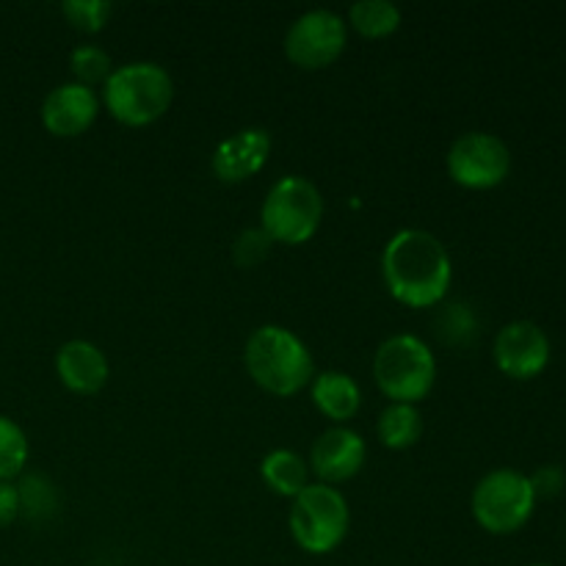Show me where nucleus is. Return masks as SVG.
I'll list each match as a JSON object with an SVG mask.
<instances>
[{
    "instance_id": "nucleus-18",
    "label": "nucleus",
    "mask_w": 566,
    "mask_h": 566,
    "mask_svg": "<svg viewBox=\"0 0 566 566\" xmlns=\"http://www.w3.org/2000/svg\"><path fill=\"white\" fill-rule=\"evenodd\" d=\"M346 25L365 39H385L401 28V9L390 0H357L348 9Z\"/></svg>"
},
{
    "instance_id": "nucleus-7",
    "label": "nucleus",
    "mask_w": 566,
    "mask_h": 566,
    "mask_svg": "<svg viewBox=\"0 0 566 566\" xmlns=\"http://www.w3.org/2000/svg\"><path fill=\"white\" fill-rule=\"evenodd\" d=\"M536 495L531 479L517 470H492L475 484L470 512L475 523L492 536L517 534L534 517Z\"/></svg>"
},
{
    "instance_id": "nucleus-14",
    "label": "nucleus",
    "mask_w": 566,
    "mask_h": 566,
    "mask_svg": "<svg viewBox=\"0 0 566 566\" xmlns=\"http://www.w3.org/2000/svg\"><path fill=\"white\" fill-rule=\"evenodd\" d=\"M55 374L66 390L94 396L108 385L111 365L103 348L88 340H70L55 352Z\"/></svg>"
},
{
    "instance_id": "nucleus-11",
    "label": "nucleus",
    "mask_w": 566,
    "mask_h": 566,
    "mask_svg": "<svg viewBox=\"0 0 566 566\" xmlns=\"http://www.w3.org/2000/svg\"><path fill=\"white\" fill-rule=\"evenodd\" d=\"M368 459V446L348 426H332L310 448V470L318 475V484H343L363 470Z\"/></svg>"
},
{
    "instance_id": "nucleus-1",
    "label": "nucleus",
    "mask_w": 566,
    "mask_h": 566,
    "mask_svg": "<svg viewBox=\"0 0 566 566\" xmlns=\"http://www.w3.org/2000/svg\"><path fill=\"white\" fill-rule=\"evenodd\" d=\"M381 276L398 304L429 310L451 291L453 263L440 238L409 227L387 241L381 252Z\"/></svg>"
},
{
    "instance_id": "nucleus-26",
    "label": "nucleus",
    "mask_w": 566,
    "mask_h": 566,
    "mask_svg": "<svg viewBox=\"0 0 566 566\" xmlns=\"http://www.w3.org/2000/svg\"><path fill=\"white\" fill-rule=\"evenodd\" d=\"M531 566H551V564H531Z\"/></svg>"
},
{
    "instance_id": "nucleus-20",
    "label": "nucleus",
    "mask_w": 566,
    "mask_h": 566,
    "mask_svg": "<svg viewBox=\"0 0 566 566\" xmlns=\"http://www.w3.org/2000/svg\"><path fill=\"white\" fill-rule=\"evenodd\" d=\"M70 70L75 75V83H83V86H105V81L114 72V61L97 44H81V48L72 50L70 55Z\"/></svg>"
},
{
    "instance_id": "nucleus-15",
    "label": "nucleus",
    "mask_w": 566,
    "mask_h": 566,
    "mask_svg": "<svg viewBox=\"0 0 566 566\" xmlns=\"http://www.w3.org/2000/svg\"><path fill=\"white\" fill-rule=\"evenodd\" d=\"M315 409L335 426L348 423L363 407V390L346 370H321L310 381Z\"/></svg>"
},
{
    "instance_id": "nucleus-24",
    "label": "nucleus",
    "mask_w": 566,
    "mask_h": 566,
    "mask_svg": "<svg viewBox=\"0 0 566 566\" xmlns=\"http://www.w3.org/2000/svg\"><path fill=\"white\" fill-rule=\"evenodd\" d=\"M528 479H531V486H534L536 501H539V497L558 495L564 486V473L558 468H542L539 473L528 475Z\"/></svg>"
},
{
    "instance_id": "nucleus-10",
    "label": "nucleus",
    "mask_w": 566,
    "mask_h": 566,
    "mask_svg": "<svg viewBox=\"0 0 566 566\" xmlns=\"http://www.w3.org/2000/svg\"><path fill=\"white\" fill-rule=\"evenodd\" d=\"M492 357L509 379H536L551 363V337L534 321H512L495 335Z\"/></svg>"
},
{
    "instance_id": "nucleus-21",
    "label": "nucleus",
    "mask_w": 566,
    "mask_h": 566,
    "mask_svg": "<svg viewBox=\"0 0 566 566\" xmlns=\"http://www.w3.org/2000/svg\"><path fill=\"white\" fill-rule=\"evenodd\" d=\"M17 490H20V514L28 517H50L59 506L55 486L44 475H25Z\"/></svg>"
},
{
    "instance_id": "nucleus-12",
    "label": "nucleus",
    "mask_w": 566,
    "mask_h": 566,
    "mask_svg": "<svg viewBox=\"0 0 566 566\" xmlns=\"http://www.w3.org/2000/svg\"><path fill=\"white\" fill-rule=\"evenodd\" d=\"M97 114V92L75 81L55 86L42 103V125L48 127V133L59 138L83 136L94 125Z\"/></svg>"
},
{
    "instance_id": "nucleus-4",
    "label": "nucleus",
    "mask_w": 566,
    "mask_h": 566,
    "mask_svg": "<svg viewBox=\"0 0 566 566\" xmlns=\"http://www.w3.org/2000/svg\"><path fill=\"white\" fill-rule=\"evenodd\" d=\"M376 387L390 403L418 407L437 385V357L429 343L418 335H392L374 354Z\"/></svg>"
},
{
    "instance_id": "nucleus-2",
    "label": "nucleus",
    "mask_w": 566,
    "mask_h": 566,
    "mask_svg": "<svg viewBox=\"0 0 566 566\" xmlns=\"http://www.w3.org/2000/svg\"><path fill=\"white\" fill-rule=\"evenodd\" d=\"M247 370L258 387L276 398L298 396L315 376L310 348L296 332L280 324H265L249 335L243 348Z\"/></svg>"
},
{
    "instance_id": "nucleus-3",
    "label": "nucleus",
    "mask_w": 566,
    "mask_h": 566,
    "mask_svg": "<svg viewBox=\"0 0 566 566\" xmlns=\"http://www.w3.org/2000/svg\"><path fill=\"white\" fill-rule=\"evenodd\" d=\"M175 99V81L155 61H130L114 66L103 86V99L111 116L127 127H147L158 122Z\"/></svg>"
},
{
    "instance_id": "nucleus-8",
    "label": "nucleus",
    "mask_w": 566,
    "mask_h": 566,
    "mask_svg": "<svg viewBox=\"0 0 566 566\" xmlns=\"http://www.w3.org/2000/svg\"><path fill=\"white\" fill-rule=\"evenodd\" d=\"M446 166L457 186L468 191H490L501 186L512 171V153L503 138L473 130L451 144Z\"/></svg>"
},
{
    "instance_id": "nucleus-19",
    "label": "nucleus",
    "mask_w": 566,
    "mask_h": 566,
    "mask_svg": "<svg viewBox=\"0 0 566 566\" xmlns=\"http://www.w3.org/2000/svg\"><path fill=\"white\" fill-rule=\"evenodd\" d=\"M28 437L17 426V420L0 415V481H11L25 470L28 464Z\"/></svg>"
},
{
    "instance_id": "nucleus-5",
    "label": "nucleus",
    "mask_w": 566,
    "mask_h": 566,
    "mask_svg": "<svg viewBox=\"0 0 566 566\" xmlns=\"http://www.w3.org/2000/svg\"><path fill=\"white\" fill-rule=\"evenodd\" d=\"M324 221V197L318 186L302 175H287L271 186L260 208V230L274 243L302 247Z\"/></svg>"
},
{
    "instance_id": "nucleus-13",
    "label": "nucleus",
    "mask_w": 566,
    "mask_h": 566,
    "mask_svg": "<svg viewBox=\"0 0 566 566\" xmlns=\"http://www.w3.org/2000/svg\"><path fill=\"white\" fill-rule=\"evenodd\" d=\"M271 155V136L263 127H243L213 149V175L221 182H243L258 175Z\"/></svg>"
},
{
    "instance_id": "nucleus-25",
    "label": "nucleus",
    "mask_w": 566,
    "mask_h": 566,
    "mask_svg": "<svg viewBox=\"0 0 566 566\" xmlns=\"http://www.w3.org/2000/svg\"><path fill=\"white\" fill-rule=\"evenodd\" d=\"M20 517V490L11 481H0V528Z\"/></svg>"
},
{
    "instance_id": "nucleus-17",
    "label": "nucleus",
    "mask_w": 566,
    "mask_h": 566,
    "mask_svg": "<svg viewBox=\"0 0 566 566\" xmlns=\"http://www.w3.org/2000/svg\"><path fill=\"white\" fill-rule=\"evenodd\" d=\"M376 434L381 446L390 451H407L418 446L423 434V418L415 403H387L385 412L376 420Z\"/></svg>"
},
{
    "instance_id": "nucleus-23",
    "label": "nucleus",
    "mask_w": 566,
    "mask_h": 566,
    "mask_svg": "<svg viewBox=\"0 0 566 566\" xmlns=\"http://www.w3.org/2000/svg\"><path fill=\"white\" fill-rule=\"evenodd\" d=\"M271 247H274V241L260 227H249L232 243V263L238 269H254V265H260L269 258Z\"/></svg>"
},
{
    "instance_id": "nucleus-6",
    "label": "nucleus",
    "mask_w": 566,
    "mask_h": 566,
    "mask_svg": "<svg viewBox=\"0 0 566 566\" xmlns=\"http://www.w3.org/2000/svg\"><path fill=\"white\" fill-rule=\"evenodd\" d=\"M293 542L310 556H326L337 551L348 536L352 512L340 490L329 484H310L302 495L293 497L291 517Z\"/></svg>"
},
{
    "instance_id": "nucleus-22",
    "label": "nucleus",
    "mask_w": 566,
    "mask_h": 566,
    "mask_svg": "<svg viewBox=\"0 0 566 566\" xmlns=\"http://www.w3.org/2000/svg\"><path fill=\"white\" fill-rule=\"evenodd\" d=\"M61 14L75 31L99 33L111 20V3H105V0H66V3H61Z\"/></svg>"
},
{
    "instance_id": "nucleus-16",
    "label": "nucleus",
    "mask_w": 566,
    "mask_h": 566,
    "mask_svg": "<svg viewBox=\"0 0 566 566\" xmlns=\"http://www.w3.org/2000/svg\"><path fill=\"white\" fill-rule=\"evenodd\" d=\"M260 475L274 495L291 497V501L310 486L307 459L291 448H276V451L265 453L260 462Z\"/></svg>"
},
{
    "instance_id": "nucleus-9",
    "label": "nucleus",
    "mask_w": 566,
    "mask_h": 566,
    "mask_svg": "<svg viewBox=\"0 0 566 566\" xmlns=\"http://www.w3.org/2000/svg\"><path fill=\"white\" fill-rule=\"evenodd\" d=\"M348 25L337 11L313 9L298 14L285 33V55L298 70H326L343 55Z\"/></svg>"
}]
</instances>
